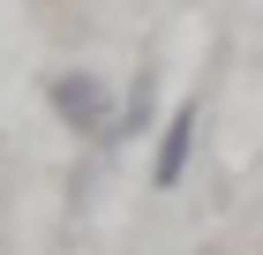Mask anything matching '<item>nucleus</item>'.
<instances>
[{
  "instance_id": "nucleus-1",
  "label": "nucleus",
  "mask_w": 263,
  "mask_h": 255,
  "mask_svg": "<svg viewBox=\"0 0 263 255\" xmlns=\"http://www.w3.org/2000/svg\"><path fill=\"white\" fill-rule=\"evenodd\" d=\"M53 113H61V128H76V135H90V143H105L113 128H121V113H113V90H105L90 68H68V75H53Z\"/></svg>"
},
{
  "instance_id": "nucleus-2",
  "label": "nucleus",
  "mask_w": 263,
  "mask_h": 255,
  "mask_svg": "<svg viewBox=\"0 0 263 255\" xmlns=\"http://www.w3.org/2000/svg\"><path fill=\"white\" fill-rule=\"evenodd\" d=\"M196 128H203V113H196V98H188L181 113L165 120V135H158V158H151V188H181L188 150H196Z\"/></svg>"
},
{
  "instance_id": "nucleus-3",
  "label": "nucleus",
  "mask_w": 263,
  "mask_h": 255,
  "mask_svg": "<svg viewBox=\"0 0 263 255\" xmlns=\"http://www.w3.org/2000/svg\"><path fill=\"white\" fill-rule=\"evenodd\" d=\"M151 120V75H136V90H128V113H121V128L113 135H128V128H143Z\"/></svg>"
}]
</instances>
